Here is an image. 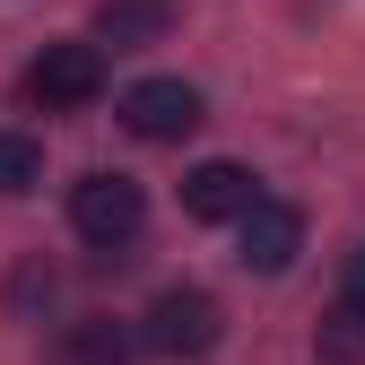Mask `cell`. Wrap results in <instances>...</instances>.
<instances>
[{"label": "cell", "instance_id": "obj_1", "mask_svg": "<svg viewBox=\"0 0 365 365\" xmlns=\"http://www.w3.org/2000/svg\"><path fill=\"white\" fill-rule=\"evenodd\" d=\"M226 339V313H217V296H200V287H165L148 313H140V348H157V356H209Z\"/></svg>", "mask_w": 365, "mask_h": 365}, {"label": "cell", "instance_id": "obj_2", "mask_svg": "<svg viewBox=\"0 0 365 365\" xmlns=\"http://www.w3.org/2000/svg\"><path fill=\"white\" fill-rule=\"evenodd\" d=\"M105 96V43H43L35 70H26V105L43 113H78Z\"/></svg>", "mask_w": 365, "mask_h": 365}, {"label": "cell", "instance_id": "obj_3", "mask_svg": "<svg viewBox=\"0 0 365 365\" xmlns=\"http://www.w3.org/2000/svg\"><path fill=\"white\" fill-rule=\"evenodd\" d=\"M70 226H78L87 244L113 252V244H130V235L148 226V200H140L130 174H78V182H70Z\"/></svg>", "mask_w": 365, "mask_h": 365}, {"label": "cell", "instance_id": "obj_4", "mask_svg": "<svg viewBox=\"0 0 365 365\" xmlns=\"http://www.w3.org/2000/svg\"><path fill=\"white\" fill-rule=\"evenodd\" d=\"M122 130H140V140H182V130H200V87L192 78H140V87H122Z\"/></svg>", "mask_w": 365, "mask_h": 365}, {"label": "cell", "instance_id": "obj_5", "mask_svg": "<svg viewBox=\"0 0 365 365\" xmlns=\"http://www.w3.org/2000/svg\"><path fill=\"white\" fill-rule=\"evenodd\" d=\"M235 261L244 269H261V279H279V269L304 252V209H287V200H252L244 217H235Z\"/></svg>", "mask_w": 365, "mask_h": 365}, {"label": "cell", "instance_id": "obj_6", "mask_svg": "<svg viewBox=\"0 0 365 365\" xmlns=\"http://www.w3.org/2000/svg\"><path fill=\"white\" fill-rule=\"evenodd\" d=\"M261 192H252V174L235 165V157H209V165H192L182 174V209H192L200 226H217V217H244Z\"/></svg>", "mask_w": 365, "mask_h": 365}, {"label": "cell", "instance_id": "obj_7", "mask_svg": "<svg viewBox=\"0 0 365 365\" xmlns=\"http://www.w3.org/2000/svg\"><path fill=\"white\" fill-rule=\"evenodd\" d=\"M130 348H140L130 322H113V313H78V322L53 339V365H130Z\"/></svg>", "mask_w": 365, "mask_h": 365}, {"label": "cell", "instance_id": "obj_8", "mask_svg": "<svg viewBox=\"0 0 365 365\" xmlns=\"http://www.w3.org/2000/svg\"><path fill=\"white\" fill-rule=\"evenodd\" d=\"M174 26V0H105L96 9V35L113 43V53H130V43H157Z\"/></svg>", "mask_w": 365, "mask_h": 365}, {"label": "cell", "instance_id": "obj_9", "mask_svg": "<svg viewBox=\"0 0 365 365\" xmlns=\"http://www.w3.org/2000/svg\"><path fill=\"white\" fill-rule=\"evenodd\" d=\"M313 348H322V365H365V296H339L313 331Z\"/></svg>", "mask_w": 365, "mask_h": 365}, {"label": "cell", "instance_id": "obj_10", "mask_svg": "<svg viewBox=\"0 0 365 365\" xmlns=\"http://www.w3.org/2000/svg\"><path fill=\"white\" fill-rule=\"evenodd\" d=\"M43 182V140H26V130H0V200H26Z\"/></svg>", "mask_w": 365, "mask_h": 365}, {"label": "cell", "instance_id": "obj_11", "mask_svg": "<svg viewBox=\"0 0 365 365\" xmlns=\"http://www.w3.org/2000/svg\"><path fill=\"white\" fill-rule=\"evenodd\" d=\"M35 304H53V261H18L9 279V313H35Z\"/></svg>", "mask_w": 365, "mask_h": 365}, {"label": "cell", "instance_id": "obj_12", "mask_svg": "<svg viewBox=\"0 0 365 365\" xmlns=\"http://www.w3.org/2000/svg\"><path fill=\"white\" fill-rule=\"evenodd\" d=\"M348 296H365V244L348 252Z\"/></svg>", "mask_w": 365, "mask_h": 365}]
</instances>
